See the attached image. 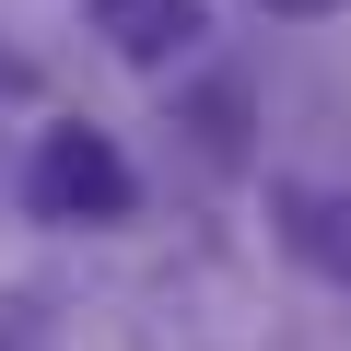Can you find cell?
<instances>
[{"label": "cell", "mask_w": 351, "mask_h": 351, "mask_svg": "<svg viewBox=\"0 0 351 351\" xmlns=\"http://www.w3.org/2000/svg\"><path fill=\"white\" fill-rule=\"evenodd\" d=\"M24 199H36V223H129L141 211V176H129V152L94 117H59L36 141V164H24Z\"/></svg>", "instance_id": "obj_1"}, {"label": "cell", "mask_w": 351, "mask_h": 351, "mask_svg": "<svg viewBox=\"0 0 351 351\" xmlns=\"http://www.w3.org/2000/svg\"><path fill=\"white\" fill-rule=\"evenodd\" d=\"M269 223H281V246H293L316 281L351 293V188H304V176H281V188H269Z\"/></svg>", "instance_id": "obj_2"}, {"label": "cell", "mask_w": 351, "mask_h": 351, "mask_svg": "<svg viewBox=\"0 0 351 351\" xmlns=\"http://www.w3.org/2000/svg\"><path fill=\"white\" fill-rule=\"evenodd\" d=\"M94 36L129 71H176V59L199 47V0H94Z\"/></svg>", "instance_id": "obj_3"}, {"label": "cell", "mask_w": 351, "mask_h": 351, "mask_svg": "<svg viewBox=\"0 0 351 351\" xmlns=\"http://www.w3.org/2000/svg\"><path fill=\"white\" fill-rule=\"evenodd\" d=\"M199 152L211 164H246V82H211L199 94Z\"/></svg>", "instance_id": "obj_4"}, {"label": "cell", "mask_w": 351, "mask_h": 351, "mask_svg": "<svg viewBox=\"0 0 351 351\" xmlns=\"http://www.w3.org/2000/svg\"><path fill=\"white\" fill-rule=\"evenodd\" d=\"M258 12H281V24H316V12H351V0H258Z\"/></svg>", "instance_id": "obj_5"}]
</instances>
